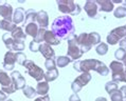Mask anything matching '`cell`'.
I'll return each mask as SVG.
<instances>
[{"mask_svg":"<svg viewBox=\"0 0 126 101\" xmlns=\"http://www.w3.org/2000/svg\"><path fill=\"white\" fill-rule=\"evenodd\" d=\"M51 31L55 34V36L59 40L68 39L72 35H74V32H75V27H74V24H73L72 18L68 15L57 17L52 22Z\"/></svg>","mask_w":126,"mask_h":101,"instance_id":"obj_1","label":"cell"},{"mask_svg":"<svg viewBox=\"0 0 126 101\" xmlns=\"http://www.w3.org/2000/svg\"><path fill=\"white\" fill-rule=\"evenodd\" d=\"M101 63L100 60L96 59H85V60H78L73 63V68L79 73H90L91 71H96L99 64Z\"/></svg>","mask_w":126,"mask_h":101,"instance_id":"obj_2","label":"cell"},{"mask_svg":"<svg viewBox=\"0 0 126 101\" xmlns=\"http://www.w3.org/2000/svg\"><path fill=\"white\" fill-rule=\"evenodd\" d=\"M58 6V11L65 15H79L80 13V8L78 3L73 0H58L56 2Z\"/></svg>","mask_w":126,"mask_h":101,"instance_id":"obj_3","label":"cell"},{"mask_svg":"<svg viewBox=\"0 0 126 101\" xmlns=\"http://www.w3.org/2000/svg\"><path fill=\"white\" fill-rule=\"evenodd\" d=\"M22 67H24V68L27 69L28 75H30L31 77L34 78L36 81H38V82L44 81V79H45V72H44V69L38 67L37 64H35L32 60L27 59V60L23 62Z\"/></svg>","mask_w":126,"mask_h":101,"instance_id":"obj_4","label":"cell"},{"mask_svg":"<svg viewBox=\"0 0 126 101\" xmlns=\"http://www.w3.org/2000/svg\"><path fill=\"white\" fill-rule=\"evenodd\" d=\"M78 36L72 35L70 38H68V48H67V56L73 61H78L79 59L83 56V52L80 51L78 42H76Z\"/></svg>","mask_w":126,"mask_h":101,"instance_id":"obj_5","label":"cell"},{"mask_svg":"<svg viewBox=\"0 0 126 101\" xmlns=\"http://www.w3.org/2000/svg\"><path fill=\"white\" fill-rule=\"evenodd\" d=\"M109 71H111V77H112V80L111 81L115 82L118 84L119 82H123L124 80V69L125 67L124 64L120 61H111L110 65H109Z\"/></svg>","mask_w":126,"mask_h":101,"instance_id":"obj_6","label":"cell"},{"mask_svg":"<svg viewBox=\"0 0 126 101\" xmlns=\"http://www.w3.org/2000/svg\"><path fill=\"white\" fill-rule=\"evenodd\" d=\"M90 80H91V74L90 73H82L79 77H76L71 84V89L74 92V94L80 92V90L88 84Z\"/></svg>","mask_w":126,"mask_h":101,"instance_id":"obj_7","label":"cell"},{"mask_svg":"<svg viewBox=\"0 0 126 101\" xmlns=\"http://www.w3.org/2000/svg\"><path fill=\"white\" fill-rule=\"evenodd\" d=\"M76 42H78L80 51L83 52V54L89 52L92 47V45H91V43H90V41L88 39V33L79 34L78 36V38H76Z\"/></svg>","mask_w":126,"mask_h":101,"instance_id":"obj_8","label":"cell"},{"mask_svg":"<svg viewBox=\"0 0 126 101\" xmlns=\"http://www.w3.org/2000/svg\"><path fill=\"white\" fill-rule=\"evenodd\" d=\"M16 63V53L11 51H8L4 55L3 59V67L8 71H13Z\"/></svg>","mask_w":126,"mask_h":101,"instance_id":"obj_9","label":"cell"},{"mask_svg":"<svg viewBox=\"0 0 126 101\" xmlns=\"http://www.w3.org/2000/svg\"><path fill=\"white\" fill-rule=\"evenodd\" d=\"M11 79L14 86H15L16 90H22L26 86V79L23 78V76L20 74L18 71H13L11 74Z\"/></svg>","mask_w":126,"mask_h":101,"instance_id":"obj_10","label":"cell"},{"mask_svg":"<svg viewBox=\"0 0 126 101\" xmlns=\"http://www.w3.org/2000/svg\"><path fill=\"white\" fill-rule=\"evenodd\" d=\"M84 9H85V12L88 15V17H90V18H95L96 17L97 11H99V6L96 4V1H94V0L86 1Z\"/></svg>","mask_w":126,"mask_h":101,"instance_id":"obj_11","label":"cell"},{"mask_svg":"<svg viewBox=\"0 0 126 101\" xmlns=\"http://www.w3.org/2000/svg\"><path fill=\"white\" fill-rule=\"evenodd\" d=\"M38 52L46 59H54L55 58L54 50L52 48V46H50V45L47 43H40L39 47H38Z\"/></svg>","mask_w":126,"mask_h":101,"instance_id":"obj_12","label":"cell"},{"mask_svg":"<svg viewBox=\"0 0 126 101\" xmlns=\"http://www.w3.org/2000/svg\"><path fill=\"white\" fill-rule=\"evenodd\" d=\"M36 23L39 29H47L49 25V16L46 11H39L36 13Z\"/></svg>","mask_w":126,"mask_h":101,"instance_id":"obj_13","label":"cell"},{"mask_svg":"<svg viewBox=\"0 0 126 101\" xmlns=\"http://www.w3.org/2000/svg\"><path fill=\"white\" fill-rule=\"evenodd\" d=\"M13 6L8 3L0 5V16L3 18V20H8V21H12L13 17Z\"/></svg>","mask_w":126,"mask_h":101,"instance_id":"obj_14","label":"cell"},{"mask_svg":"<svg viewBox=\"0 0 126 101\" xmlns=\"http://www.w3.org/2000/svg\"><path fill=\"white\" fill-rule=\"evenodd\" d=\"M44 43H47L50 46H52V45H58L61 43V40L55 36V34L52 31L47 30L46 33H45V37H44Z\"/></svg>","mask_w":126,"mask_h":101,"instance_id":"obj_15","label":"cell"},{"mask_svg":"<svg viewBox=\"0 0 126 101\" xmlns=\"http://www.w3.org/2000/svg\"><path fill=\"white\" fill-rule=\"evenodd\" d=\"M24 16H26V11L23 8H17L13 13L12 17V22L14 24H20L24 21Z\"/></svg>","mask_w":126,"mask_h":101,"instance_id":"obj_16","label":"cell"},{"mask_svg":"<svg viewBox=\"0 0 126 101\" xmlns=\"http://www.w3.org/2000/svg\"><path fill=\"white\" fill-rule=\"evenodd\" d=\"M96 4L99 6V10L101 12L105 13H110L113 11V3L111 2V0H97Z\"/></svg>","mask_w":126,"mask_h":101,"instance_id":"obj_17","label":"cell"},{"mask_svg":"<svg viewBox=\"0 0 126 101\" xmlns=\"http://www.w3.org/2000/svg\"><path fill=\"white\" fill-rule=\"evenodd\" d=\"M36 93L37 95H39L40 97H44V96H47L48 93H49V90H50V86H49V83L44 81H40L37 83L36 85Z\"/></svg>","mask_w":126,"mask_h":101,"instance_id":"obj_18","label":"cell"},{"mask_svg":"<svg viewBox=\"0 0 126 101\" xmlns=\"http://www.w3.org/2000/svg\"><path fill=\"white\" fill-rule=\"evenodd\" d=\"M38 30H39V27H38L37 23L36 22H33V23H29L26 25V35L27 36H31L34 39L35 37H36V35L38 33Z\"/></svg>","mask_w":126,"mask_h":101,"instance_id":"obj_19","label":"cell"},{"mask_svg":"<svg viewBox=\"0 0 126 101\" xmlns=\"http://www.w3.org/2000/svg\"><path fill=\"white\" fill-rule=\"evenodd\" d=\"M11 36L14 40L24 41L27 39V35L24 33V31L22 30V27H20V26H16V29L11 33Z\"/></svg>","mask_w":126,"mask_h":101,"instance_id":"obj_20","label":"cell"},{"mask_svg":"<svg viewBox=\"0 0 126 101\" xmlns=\"http://www.w3.org/2000/svg\"><path fill=\"white\" fill-rule=\"evenodd\" d=\"M12 79L11 76H9V74L4 71H1L0 69V84H1V88H5V86H9L12 84Z\"/></svg>","mask_w":126,"mask_h":101,"instance_id":"obj_21","label":"cell"},{"mask_svg":"<svg viewBox=\"0 0 126 101\" xmlns=\"http://www.w3.org/2000/svg\"><path fill=\"white\" fill-rule=\"evenodd\" d=\"M111 35L117 38V39L120 41L121 39H123L124 37H126V26H119V27H115L112 31L110 32Z\"/></svg>","mask_w":126,"mask_h":101,"instance_id":"obj_22","label":"cell"},{"mask_svg":"<svg viewBox=\"0 0 126 101\" xmlns=\"http://www.w3.org/2000/svg\"><path fill=\"white\" fill-rule=\"evenodd\" d=\"M16 24H14L12 21H8V20H1L0 21V30L5 31L8 33H12L14 30L16 29Z\"/></svg>","mask_w":126,"mask_h":101,"instance_id":"obj_23","label":"cell"},{"mask_svg":"<svg viewBox=\"0 0 126 101\" xmlns=\"http://www.w3.org/2000/svg\"><path fill=\"white\" fill-rule=\"evenodd\" d=\"M24 25L29 23H33L36 22V12H34V10L30 9L26 11V16H24Z\"/></svg>","mask_w":126,"mask_h":101,"instance_id":"obj_24","label":"cell"},{"mask_svg":"<svg viewBox=\"0 0 126 101\" xmlns=\"http://www.w3.org/2000/svg\"><path fill=\"white\" fill-rule=\"evenodd\" d=\"M58 77V71L57 68L51 69V71H47L45 73V81L46 82H52Z\"/></svg>","mask_w":126,"mask_h":101,"instance_id":"obj_25","label":"cell"},{"mask_svg":"<svg viewBox=\"0 0 126 101\" xmlns=\"http://www.w3.org/2000/svg\"><path fill=\"white\" fill-rule=\"evenodd\" d=\"M2 41L4 43L5 47L8 48L9 51L12 52V46H13V42H14V39L11 36V33H5L2 35Z\"/></svg>","mask_w":126,"mask_h":101,"instance_id":"obj_26","label":"cell"},{"mask_svg":"<svg viewBox=\"0 0 126 101\" xmlns=\"http://www.w3.org/2000/svg\"><path fill=\"white\" fill-rule=\"evenodd\" d=\"M22 93L23 95L27 97V98H30V99H33L36 97L37 93H36V90H35L34 88H32V86L30 85H26L24 88L22 89Z\"/></svg>","mask_w":126,"mask_h":101,"instance_id":"obj_27","label":"cell"},{"mask_svg":"<svg viewBox=\"0 0 126 101\" xmlns=\"http://www.w3.org/2000/svg\"><path fill=\"white\" fill-rule=\"evenodd\" d=\"M88 39L90 41V43L93 46V45H97L101 43V36L99 33L96 32H92V33H88Z\"/></svg>","mask_w":126,"mask_h":101,"instance_id":"obj_28","label":"cell"},{"mask_svg":"<svg viewBox=\"0 0 126 101\" xmlns=\"http://www.w3.org/2000/svg\"><path fill=\"white\" fill-rule=\"evenodd\" d=\"M56 65L59 67H67V65L70 63V62H72V60L70 59L68 56H59L56 58Z\"/></svg>","mask_w":126,"mask_h":101,"instance_id":"obj_29","label":"cell"},{"mask_svg":"<svg viewBox=\"0 0 126 101\" xmlns=\"http://www.w3.org/2000/svg\"><path fill=\"white\" fill-rule=\"evenodd\" d=\"M95 52H96L97 55H100V56H104V55H106L108 53V44L105 43V42H101L100 44L96 45Z\"/></svg>","mask_w":126,"mask_h":101,"instance_id":"obj_30","label":"cell"},{"mask_svg":"<svg viewBox=\"0 0 126 101\" xmlns=\"http://www.w3.org/2000/svg\"><path fill=\"white\" fill-rule=\"evenodd\" d=\"M113 15L115 18H124L126 16V6L124 5H120L118 8H115L114 12H113Z\"/></svg>","mask_w":126,"mask_h":101,"instance_id":"obj_31","label":"cell"},{"mask_svg":"<svg viewBox=\"0 0 126 101\" xmlns=\"http://www.w3.org/2000/svg\"><path fill=\"white\" fill-rule=\"evenodd\" d=\"M105 90H106L108 95L110 96L111 94L115 92V90H118V84L113 81H108L106 84H105Z\"/></svg>","mask_w":126,"mask_h":101,"instance_id":"obj_32","label":"cell"},{"mask_svg":"<svg viewBox=\"0 0 126 101\" xmlns=\"http://www.w3.org/2000/svg\"><path fill=\"white\" fill-rule=\"evenodd\" d=\"M24 50V41L21 40H14L13 46H12V52H22Z\"/></svg>","mask_w":126,"mask_h":101,"instance_id":"obj_33","label":"cell"},{"mask_svg":"<svg viewBox=\"0 0 126 101\" xmlns=\"http://www.w3.org/2000/svg\"><path fill=\"white\" fill-rule=\"evenodd\" d=\"M95 72L99 73V74L102 75V76H107L108 74H109V67H108L107 65L104 63V62L101 61V63L99 64V67H97Z\"/></svg>","mask_w":126,"mask_h":101,"instance_id":"obj_34","label":"cell"},{"mask_svg":"<svg viewBox=\"0 0 126 101\" xmlns=\"http://www.w3.org/2000/svg\"><path fill=\"white\" fill-rule=\"evenodd\" d=\"M46 29H39L38 30V33L36 35V37L33 39L34 42L36 43H44V37H45V33H46Z\"/></svg>","mask_w":126,"mask_h":101,"instance_id":"obj_35","label":"cell"},{"mask_svg":"<svg viewBox=\"0 0 126 101\" xmlns=\"http://www.w3.org/2000/svg\"><path fill=\"white\" fill-rule=\"evenodd\" d=\"M110 100L111 101H123L124 100V97H123V94H122L121 90H115L114 93H112L110 95Z\"/></svg>","mask_w":126,"mask_h":101,"instance_id":"obj_36","label":"cell"},{"mask_svg":"<svg viewBox=\"0 0 126 101\" xmlns=\"http://www.w3.org/2000/svg\"><path fill=\"white\" fill-rule=\"evenodd\" d=\"M125 53H126V50H124V48L122 47H119L117 51L114 52V58L117 59V61H122L123 60V58L125 56Z\"/></svg>","mask_w":126,"mask_h":101,"instance_id":"obj_37","label":"cell"},{"mask_svg":"<svg viewBox=\"0 0 126 101\" xmlns=\"http://www.w3.org/2000/svg\"><path fill=\"white\" fill-rule=\"evenodd\" d=\"M45 67H47L48 71H51V69L56 68V62H55L54 59H46V61H45Z\"/></svg>","mask_w":126,"mask_h":101,"instance_id":"obj_38","label":"cell"},{"mask_svg":"<svg viewBox=\"0 0 126 101\" xmlns=\"http://www.w3.org/2000/svg\"><path fill=\"white\" fill-rule=\"evenodd\" d=\"M27 60V56L26 54H23L22 52H17L16 53V62L20 65L23 64V62Z\"/></svg>","mask_w":126,"mask_h":101,"instance_id":"obj_39","label":"cell"},{"mask_svg":"<svg viewBox=\"0 0 126 101\" xmlns=\"http://www.w3.org/2000/svg\"><path fill=\"white\" fill-rule=\"evenodd\" d=\"M1 90L3 93H5L6 95H10V94H14L16 92V89H15V86H14V84L12 83L11 85H9V86H5V88H1Z\"/></svg>","mask_w":126,"mask_h":101,"instance_id":"obj_40","label":"cell"},{"mask_svg":"<svg viewBox=\"0 0 126 101\" xmlns=\"http://www.w3.org/2000/svg\"><path fill=\"white\" fill-rule=\"evenodd\" d=\"M29 47H30V51H31V52H33V53H36V52H38V47H39V43H36V42H34V41L32 40V41H31V42H30Z\"/></svg>","mask_w":126,"mask_h":101,"instance_id":"obj_41","label":"cell"},{"mask_svg":"<svg viewBox=\"0 0 126 101\" xmlns=\"http://www.w3.org/2000/svg\"><path fill=\"white\" fill-rule=\"evenodd\" d=\"M69 101H82V100H80V98L79 97L78 94H73V95L70 96Z\"/></svg>","mask_w":126,"mask_h":101,"instance_id":"obj_42","label":"cell"},{"mask_svg":"<svg viewBox=\"0 0 126 101\" xmlns=\"http://www.w3.org/2000/svg\"><path fill=\"white\" fill-rule=\"evenodd\" d=\"M34 101H50V96L47 95V96H44V97H38Z\"/></svg>","mask_w":126,"mask_h":101,"instance_id":"obj_43","label":"cell"},{"mask_svg":"<svg viewBox=\"0 0 126 101\" xmlns=\"http://www.w3.org/2000/svg\"><path fill=\"white\" fill-rule=\"evenodd\" d=\"M119 44H120V47L126 50V37H124L123 39H121L120 41H119Z\"/></svg>","mask_w":126,"mask_h":101,"instance_id":"obj_44","label":"cell"},{"mask_svg":"<svg viewBox=\"0 0 126 101\" xmlns=\"http://www.w3.org/2000/svg\"><path fill=\"white\" fill-rule=\"evenodd\" d=\"M8 100V95L5 93H3L2 90H0V101H6Z\"/></svg>","mask_w":126,"mask_h":101,"instance_id":"obj_45","label":"cell"},{"mask_svg":"<svg viewBox=\"0 0 126 101\" xmlns=\"http://www.w3.org/2000/svg\"><path fill=\"white\" fill-rule=\"evenodd\" d=\"M120 90L122 92V94H123V97H124V98H126V85L122 86V88L120 89Z\"/></svg>","mask_w":126,"mask_h":101,"instance_id":"obj_46","label":"cell"},{"mask_svg":"<svg viewBox=\"0 0 126 101\" xmlns=\"http://www.w3.org/2000/svg\"><path fill=\"white\" fill-rule=\"evenodd\" d=\"M95 101H108L105 97H99V98H96Z\"/></svg>","mask_w":126,"mask_h":101,"instance_id":"obj_47","label":"cell"},{"mask_svg":"<svg viewBox=\"0 0 126 101\" xmlns=\"http://www.w3.org/2000/svg\"><path fill=\"white\" fill-rule=\"evenodd\" d=\"M123 62H122V63L124 64V67H126V53H125V56H124V58H123V60H122Z\"/></svg>","mask_w":126,"mask_h":101,"instance_id":"obj_48","label":"cell"},{"mask_svg":"<svg viewBox=\"0 0 126 101\" xmlns=\"http://www.w3.org/2000/svg\"><path fill=\"white\" fill-rule=\"evenodd\" d=\"M123 82L126 83V67H125V69H124V80H123Z\"/></svg>","mask_w":126,"mask_h":101,"instance_id":"obj_49","label":"cell"},{"mask_svg":"<svg viewBox=\"0 0 126 101\" xmlns=\"http://www.w3.org/2000/svg\"><path fill=\"white\" fill-rule=\"evenodd\" d=\"M6 101H14V100H12V99H8V100H6Z\"/></svg>","mask_w":126,"mask_h":101,"instance_id":"obj_50","label":"cell"},{"mask_svg":"<svg viewBox=\"0 0 126 101\" xmlns=\"http://www.w3.org/2000/svg\"><path fill=\"white\" fill-rule=\"evenodd\" d=\"M123 101H126V98H124V100H123Z\"/></svg>","mask_w":126,"mask_h":101,"instance_id":"obj_51","label":"cell"},{"mask_svg":"<svg viewBox=\"0 0 126 101\" xmlns=\"http://www.w3.org/2000/svg\"><path fill=\"white\" fill-rule=\"evenodd\" d=\"M125 26H126V25H125Z\"/></svg>","mask_w":126,"mask_h":101,"instance_id":"obj_52","label":"cell"}]
</instances>
